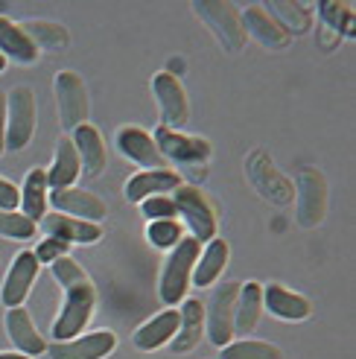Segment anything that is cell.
<instances>
[{
	"label": "cell",
	"mask_w": 356,
	"mask_h": 359,
	"mask_svg": "<svg viewBox=\"0 0 356 359\" xmlns=\"http://www.w3.org/2000/svg\"><path fill=\"white\" fill-rule=\"evenodd\" d=\"M318 18H322V29L330 32V47L342 35H353V6L350 4H339V0L318 4Z\"/></svg>",
	"instance_id": "31"
},
{
	"label": "cell",
	"mask_w": 356,
	"mask_h": 359,
	"mask_svg": "<svg viewBox=\"0 0 356 359\" xmlns=\"http://www.w3.org/2000/svg\"><path fill=\"white\" fill-rule=\"evenodd\" d=\"M21 29L39 53H62L70 44V32L56 21H41V18L35 21L32 18V21H21Z\"/></svg>",
	"instance_id": "30"
},
{
	"label": "cell",
	"mask_w": 356,
	"mask_h": 359,
	"mask_svg": "<svg viewBox=\"0 0 356 359\" xmlns=\"http://www.w3.org/2000/svg\"><path fill=\"white\" fill-rule=\"evenodd\" d=\"M182 175L172 170H144L132 175L126 182V199L132 205H140L144 199H152V196H172L178 187H182Z\"/></svg>",
	"instance_id": "19"
},
{
	"label": "cell",
	"mask_w": 356,
	"mask_h": 359,
	"mask_svg": "<svg viewBox=\"0 0 356 359\" xmlns=\"http://www.w3.org/2000/svg\"><path fill=\"white\" fill-rule=\"evenodd\" d=\"M117 348V336L111 330H97V333H82L67 342H53L47 345L50 359H105Z\"/></svg>",
	"instance_id": "13"
},
{
	"label": "cell",
	"mask_w": 356,
	"mask_h": 359,
	"mask_svg": "<svg viewBox=\"0 0 356 359\" xmlns=\"http://www.w3.org/2000/svg\"><path fill=\"white\" fill-rule=\"evenodd\" d=\"M263 313V286L257 280L240 283L237 304H234V336L237 333H252Z\"/></svg>",
	"instance_id": "28"
},
{
	"label": "cell",
	"mask_w": 356,
	"mask_h": 359,
	"mask_svg": "<svg viewBox=\"0 0 356 359\" xmlns=\"http://www.w3.org/2000/svg\"><path fill=\"white\" fill-rule=\"evenodd\" d=\"M21 202H18V208H21V213L39 225L44 217H47V196H50V187H47V170H29L24 184H21Z\"/></svg>",
	"instance_id": "26"
},
{
	"label": "cell",
	"mask_w": 356,
	"mask_h": 359,
	"mask_svg": "<svg viewBox=\"0 0 356 359\" xmlns=\"http://www.w3.org/2000/svg\"><path fill=\"white\" fill-rule=\"evenodd\" d=\"M205 339V304L196 298H184L178 310V333L172 336L170 351L172 353H190L202 345Z\"/></svg>",
	"instance_id": "18"
},
{
	"label": "cell",
	"mask_w": 356,
	"mask_h": 359,
	"mask_svg": "<svg viewBox=\"0 0 356 359\" xmlns=\"http://www.w3.org/2000/svg\"><path fill=\"white\" fill-rule=\"evenodd\" d=\"M6 333H9L18 353H24L29 359L47 353V342H44V336L39 333V327L32 325V316H29L27 307L6 310Z\"/></svg>",
	"instance_id": "21"
},
{
	"label": "cell",
	"mask_w": 356,
	"mask_h": 359,
	"mask_svg": "<svg viewBox=\"0 0 356 359\" xmlns=\"http://www.w3.org/2000/svg\"><path fill=\"white\" fill-rule=\"evenodd\" d=\"M295 217L301 228H318L327 217V178L318 170H301L295 178Z\"/></svg>",
	"instance_id": "7"
},
{
	"label": "cell",
	"mask_w": 356,
	"mask_h": 359,
	"mask_svg": "<svg viewBox=\"0 0 356 359\" xmlns=\"http://www.w3.org/2000/svg\"><path fill=\"white\" fill-rule=\"evenodd\" d=\"M32 255H35V260H39V266H41V263L53 266V263L62 260V257H70V245L62 243V240H56V237H44V240L39 243V248L32 251Z\"/></svg>",
	"instance_id": "36"
},
{
	"label": "cell",
	"mask_w": 356,
	"mask_h": 359,
	"mask_svg": "<svg viewBox=\"0 0 356 359\" xmlns=\"http://www.w3.org/2000/svg\"><path fill=\"white\" fill-rule=\"evenodd\" d=\"M240 21H242L245 39L252 35L254 41H260L263 47H269V50H287L289 41H292L289 32L283 29L269 12H266L263 4H254V6H248L245 12H240Z\"/></svg>",
	"instance_id": "17"
},
{
	"label": "cell",
	"mask_w": 356,
	"mask_h": 359,
	"mask_svg": "<svg viewBox=\"0 0 356 359\" xmlns=\"http://www.w3.org/2000/svg\"><path fill=\"white\" fill-rule=\"evenodd\" d=\"M117 149L123 158H129L132 164L144 167V170H164L167 161L161 158V152H158L155 140L146 129H140V126H120L117 129Z\"/></svg>",
	"instance_id": "14"
},
{
	"label": "cell",
	"mask_w": 356,
	"mask_h": 359,
	"mask_svg": "<svg viewBox=\"0 0 356 359\" xmlns=\"http://www.w3.org/2000/svg\"><path fill=\"white\" fill-rule=\"evenodd\" d=\"M228 260H231V245H228L222 237H213V240L205 245V251L199 255V260H196L190 283L199 286V290H205V286H213V283L219 280V275L225 272Z\"/></svg>",
	"instance_id": "24"
},
{
	"label": "cell",
	"mask_w": 356,
	"mask_h": 359,
	"mask_svg": "<svg viewBox=\"0 0 356 359\" xmlns=\"http://www.w3.org/2000/svg\"><path fill=\"white\" fill-rule=\"evenodd\" d=\"M41 231L47 237H56L67 245H94L102 240V228L94 222H85V219H74V217H64L59 210H47V217L39 222Z\"/></svg>",
	"instance_id": "16"
},
{
	"label": "cell",
	"mask_w": 356,
	"mask_h": 359,
	"mask_svg": "<svg viewBox=\"0 0 356 359\" xmlns=\"http://www.w3.org/2000/svg\"><path fill=\"white\" fill-rule=\"evenodd\" d=\"M35 278H39V260H35L32 251L15 255L9 272H6V280H4V286H0V301L6 304V310L21 307V304L27 301V295L32 292Z\"/></svg>",
	"instance_id": "15"
},
{
	"label": "cell",
	"mask_w": 356,
	"mask_h": 359,
	"mask_svg": "<svg viewBox=\"0 0 356 359\" xmlns=\"http://www.w3.org/2000/svg\"><path fill=\"white\" fill-rule=\"evenodd\" d=\"M18 202H21L18 187L6 178H0V210H18Z\"/></svg>",
	"instance_id": "37"
},
{
	"label": "cell",
	"mask_w": 356,
	"mask_h": 359,
	"mask_svg": "<svg viewBox=\"0 0 356 359\" xmlns=\"http://www.w3.org/2000/svg\"><path fill=\"white\" fill-rule=\"evenodd\" d=\"M263 310H269L280 321H304L313 313V304L301 292H292L280 283H269L263 286Z\"/></svg>",
	"instance_id": "22"
},
{
	"label": "cell",
	"mask_w": 356,
	"mask_h": 359,
	"mask_svg": "<svg viewBox=\"0 0 356 359\" xmlns=\"http://www.w3.org/2000/svg\"><path fill=\"white\" fill-rule=\"evenodd\" d=\"M245 175L252 178V184L257 187V193L263 196V199H269L272 205L287 208V205L295 202L292 182L275 167V161L263 149H257V152H252L245 158Z\"/></svg>",
	"instance_id": "9"
},
{
	"label": "cell",
	"mask_w": 356,
	"mask_h": 359,
	"mask_svg": "<svg viewBox=\"0 0 356 359\" xmlns=\"http://www.w3.org/2000/svg\"><path fill=\"white\" fill-rule=\"evenodd\" d=\"M70 140H74V147H76L85 178H100L105 172V167H109V152H105V140H102L100 129L91 123H85L70 135Z\"/></svg>",
	"instance_id": "20"
},
{
	"label": "cell",
	"mask_w": 356,
	"mask_h": 359,
	"mask_svg": "<svg viewBox=\"0 0 356 359\" xmlns=\"http://www.w3.org/2000/svg\"><path fill=\"white\" fill-rule=\"evenodd\" d=\"M146 240L155 248H170L172 251L178 243L184 240V231H182V225H178L175 219H158V222L146 225Z\"/></svg>",
	"instance_id": "34"
},
{
	"label": "cell",
	"mask_w": 356,
	"mask_h": 359,
	"mask_svg": "<svg viewBox=\"0 0 356 359\" xmlns=\"http://www.w3.org/2000/svg\"><path fill=\"white\" fill-rule=\"evenodd\" d=\"M175 333H178V310L167 307L164 313H158L149 321H144V325L135 330L132 342L137 351H158V348L170 345Z\"/></svg>",
	"instance_id": "23"
},
{
	"label": "cell",
	"mask_w": 356,
	"mask_h": 359,
	"mask_svg": "<svg viewBox=\"0 0 356 359\" xmlns=\"http://www.w3.org/2000/svg\"><path fill=\"white\" fill-rule=\"evenodd\" d=\"M240 283L222 280L210 290L205 301V336L210 345L225 348L234 342V304H237Z\"/></svg>",
	"instance_id": "4"
},
{
	"label": "cell",
	"mask_w": 356,
	"mask_h": 359,
	"mask_svg": "<svg viewBox=\"0 0 356 359\" xmlns=\"http://www.w3.org/2000/svg\"><path fill=\"white\" fill-rule=\"evenodd\" d=\"M263 6L289 32V39L292 35H307L313 27V9L307 4H298V0H269V4H263Z\"/></svg>",
	"instance_id": "29"
},
{
	"label": "cell",
	"mask_w": 356,
	"mask_h": 359,
	"mask_svg": "<svg viewBox=\"0 0 356 359\" xmlns=\"http://www.w3.org/2000/svg\"><path fill=\"white\" fill-rule=\"evenodd\" d=\"M199 255H202V245L193 237H184L170 251V257L161 269V283H158V295H161L164 304L175 307V304H182L187 298L193 266H196V260H199Z\"/></svg>",
	"instance_id": "2"
},
{
	"label": "cell",
	"mask_w": 356,
	"mask_h": 359,
	"mask_svg": "<svg viewBox=\"0 0 356 359\" xmlns=\"http://www.w3.org/2000/svg\"><path fill=\"white\" fill-rule=\"evenodd\" d=\"M172 202H175V210L178 217L184 219V225L190 228V237L196 243H210L217 237L219 231V219H217V208L207 196L202 193V187L196 184H182L175 193H172Z\"/></svg>",
	"instance_id": "3"
},
{
	"label": "cell",
	"mask_w": 356,
	"mask_h": 359,
	"mask_svg": "<svg viewBox=\"0 0 356 359\" xmlns=\"http://www.w3.org/2000/svg\"><path fill=\"white\" fill-rule=\"evenodd\" d=\"M56 88V102H59V123L62 129L74 135L79 126L88 123V111H91V102H88V88L82 82L79 74L74 70H62L53 82Z\"/></svg>",
	"instance_id": "10"
},
{
	"label": "cell",
	"mask_w": 356,
	"mask_h": 359,
	"mask_svg": "<svg viewBox=\"0 0 356 359\" xmlns=\"http://www.w3.org/2000/svg\"><path fill=\"white\" fill-rule=\"evenodd\" d=\"M193 12L207 24V29L217 35L225 53H242L245 47V32L240 21V9L225 0H193Z\"/></svg>",
	"instance_id": "5"
},
{
	"label": "cell",
	"mask_w": 356,
	"mask_h": 359,
	"mask_svg": "<svg viewBox=\"0 0 356 359\" xmlns=\"http://www.w3.org/2000/svg\"><path fill=\"white\" fill-rule=\"evenodd\" d=\"M47 202L53 210L64 213V217H74V219H85V222H94L100 225L105 217H109V208L100 196L88 193L82 187H64V190H50Z\"/></svg>",
	"instance_id": "12"
},
{
	"label": "cell",
	"mask_w": 356,
	"mask_h": 359,
	"mask_svg": "<svg viewBox=\"0 0 356 359\" xmlns=\"http://www.w3.org/2000/svg\"><path fill=\"white\" fill-rule=\"evenodd\" d=\"M0 359H29V356H24V353H0Z\"/></svg>",
	"instance_id": "39"
},
{
	"label": "cell",
	"mask_w": 356,
	"mask_h": 359,
	"mask_svg": "<svg viewBox=\"0 0 356 359\" xmlns=\"http://www.w3.org/2000/svg\"><path fill=\"white\" fill-rule=\"evenodd\" d=\"M35 94L29 85H15L6 91V149L21 152L35 135Z\"/></svg>",
	"instance_id": "6"
},
{
	"label": "cell",
	"mask_w": 356,
	"mask_h": 359,
	"mask_svg": "<svg viewBox=\"0 0 356 359\" xmlns=\"http://www.w3.org/2000/svg\"><path fill=\"white\" fill-rule=\"evenodd\" d=\"M219 359H283L280 348L263 339H237L219 351Z\"/></svg>",
	"instance_id": "32"
},
{
	"label": "cell",
	"mask_w": 356,
	"mask_h": 359,
	"mask_svg": "<svg viewBox=\"0 0 356 359\" xmlns=\"http://www.w3.org/2000/svg\"><path fill=\"white\" fill-rule=\"evenodd\" d=\"M53 278L59 280L64 290V304L53 321V339L56 342H67V339L82 336V330L91 325L94 310H97V290L85 269L74 257H62L50 266Z\"/></svg>",
	"instance_id": "1"
},
{
	"label": "cell",
	"mask_w": 356,
	"mask_h": 359,
	"mask_svg": "<svg viewBox=\"0 0 356 359\" xmlns=\"http://www.w3.org/2000/svg\"><path fill=\"white\" fill-rule=\"evenodd\" d=\"M140 213H144L149 222H158V219H175V217H178L172 196H152V199H144V202H140Z\"/></svg>",
	"instance_id": "35"
},
{
	"label": "cell",
	"mask_w": 356,
	"mask_h": 359,
	"mask_svg": "<svg viewBox=\"0 0 356 359\" xmlns=\"http://www.w3.org/2000/svg\"><path fill=\"white\" fill-rule=\"evenodd\" d=\"M6 152V91H0V155Z\"/></svg>",
	"instance_id": "38"
},
{
	"label": "cell",
	"mask_w": 356,
	"mask_h": 359,
	"mask_svg": "<svg viewBox=\"0 0 356 359\" xmlns=\"http://www.w3.org/2000/svg\"><path fill=\"white\" fill-rule=\"evenodd\" d=\"M0 56L6 62H18V65H35L39 62V50L32 47V41L24 35L21 24L9 21V18L0 15Z\"/></svg>",
	"instance_id": "27"
},
{
	"label": "cell",
	"mask_w": 356,
	"mask_h": 359,
	"mask_svg": "<svg viewBox=\"0 0 356 359\" xmlns=\"http://www.w3.org/2000/svg\"><path fill=\"white\" fill-rule=\"evenodd\" d=\"M4 70H6V59H4V56H0V74H4Z\"/></svg>",
	"instance_id": "40"
},
{
	"label": "cell",
	"mask_w": 356,
	"mask_h": 359,
	"mask_svg": "<svg viewBox=\"0 0 356 359\" xmlns=\"http://www.w3.org/2000/svg\"><path fill=\"white\" fill-rule=\"evenodd\" d=\"M79 175H82V164H79V155H76L74 140H70V137H59L56 158H53V167L47 170V187L50 190L74 187Z\"/></svg>",
	"instance_id": "25"
},
{
	"label": "cell",
	"mask_w": 356,
	"mask_h": 359,
	"mask_svg": "<svg viewBox=\"0 0 356 359\" xmlns=\"http://www.w3.org/2000/svg\"><path fill=\"white\" fill-rule=\"evenodd\" d=\"M152 140L164 161H172V164H182L190 170H199V167L205 170V164L210 161V152H213L207 137L184 135L178 129H164V126H158Z\"/></svg>",
	"instance_id": "8"
},
{
	"label": "cell",
	"mask_w": 356,
	"mask_h": 359,
	"mask_svg": "<svg viewBox=\"0 0 356 359\" xmlns=\"http://www.w3.org/2000/svg\"><path fill=\"white\" fill-rule=\"evenodd\" d=\"M152 94L158 100V109H161V126L182 132L190 120V102H187V91L182 79L170 74V70H161L152 79Z\"/></svg>",
	"instance_id": "11"
},
{
	"label": "cell",
	"mask_w": 356,
	"mask_h": 359,
	"mask_svg": "<svg viewBox=\"0 0 356 359\" xmlns=\"http://www.w3.org/2000/svg\"><path fill=\"white\" fill-rule=\"evenodd\" d=\"M39 225L29 222L21 210H0V237L6 240H32Z\"/></svg>",
	"instance_id": "33"
}]
</instances>
